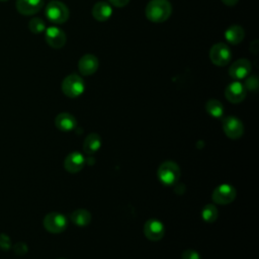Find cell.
Returning <instances> with one entry per match:
<instances>
[{"label":"cell","mask_w":259,"mask_h":259,"mask_svg":"<svg viewBox=\"0 0 259 259\" xmlns=\"http://www.w3.org/2000/svg\"><path fill=\"white\" fill-rule=\"evenodd\" d=\"M172 12V5L168 0H151L145 9L146 17L154 23L166 21Z\"/></svg>","instance_id":"obj_1"},{"label":"cell","mask_w":259,"mask_h":259,"mask_svg":"<svg viewBox=\"0 0 259 259\" xmlns=\"http://www.w3.org/2000/svg\"><path fill=\"white\" fill-rule=\"evenodd\" d=\"M47 18L54 24L65 23L70 16V11L63 2L52 0L48 3L45 10Z\"/></svg>","instance_id":"obj_2"},{"label":"cell","mask_w":259,"mask_h":259,"mask_svg":"<svg viewBox=\"0 0 259 259\" xmlns=\"http://www.w3.org/2000/svg\"><path fill=\"white\" fill-rule=\"evenodd\" d=\"M61 87L63 93L66 96L70 98H76L84 92L85 83L81 76L77 74H70L63 80Z\"/></svg>","instance_id":"obj_3"},{"label":"cell","mask_w":259,"mask_h":259,"mask_svg":"<svg viewBox=\"0 0 259 259\" xmlns=\"http://www.w3.org/2000/svg\"><path fill=\"white\" fill-rule=\"evenodd\" d=\"M158 177L163 184H174L180 177L179 166L173 161L163 162L158 169Z\"/></svg>","instance_id":"obj_4"},{"label":"cell","mask_w":259,"mask_h":259,"mask_svg":"<svg viewBox=\"0 0 259 259\" xmlns=\"http://www.w3.org/2000/svg\"><path fill=\"white\" fill-rule=\"evenodd\" d=\"M232 59V52L230 48L224 42L213 45L209 50V60L218 67L227 66Z\"/></svg>","instance_id":"obj_5"},{"label":"cell","mask_w":259,"mask_h":259,"mask_svg":"<svg viewBox=\"0 0 259 259\" xmlns=\"http://www.w3.org/2000/svg\"><path fill=\"white\" fill-rule=\"evenodd\" d=\"M67 219L60 212H50L44 219L45 229L53 234H59L66 230Z\"/></svg>","instance_id":"obj_6"},{"label":"cell","mask_w":259,"mask_h":259,"mask_svg":"<svg viewBox=\"0 0 259 259\" xmlns=\"http://www.w3.org/2000/svg\"><path fill=\"white\" fill-rule=\"evenodd\" d=\"M45 39L53 49H61L65 46L67 36L64 30L57 26L47 27L45 30Z\"/></svg>","instance_id":"obj_7"},{"label":"cell","mask_w":259,"mask_h":259,"mask_svg":"<svg viewBox=\"0 0 259 259\" xmlns=\"http://www.w3.org/2000/svg\"><path fill=\"white\" fill-rule=\"evenodd\" d=\"M223 128L227 137L236 140L243 136L244 125L236 116H227L223 120Z\"/></svg>","instance_id":"obj_8"},{"label":"cell","mask_w":259,"mask_h":259,"mask_svg":"<svg viewBox=\"0 0 259 259\" xmlns=\"http://www.w3.org/2000/svg\"><path fill=\"white\" fill-rule=\"evenodd\" d=\"M251 63L247 59H239L231 65L229 69V75L234 80L240 81L248 77L249 74L251 73Z\"/></svg>","instance_id":"obj_9"},{"label":"cell","mask_w":259,"mask_h":259,"mask_svg":"<svg viewBox=\"0 0 259 259\" xmlns=\"http://www.w3.org/2000/svg\"><path fill=\"white\" fill-rule=\"evenodd\" d=\"M236 198V189L230 184H222L212 192V200L219 204H227Z\"/></svg>","instance_id":"obj_10"},{"label":"cell","mask_w":259,"mask_h":259,"mask_svg":"<svg viewBox=\"0 0 259 259\" xmlns=\"http://www.w3.org/2000/svg\"><path fill=\"white\" fill-rule=\"evenodd\" d=\"M247 90L243 83L240 81H234L230 83L225 90L226 98L232 103H240L246 97Z\"/></svg>","instance_id":"obj_11"},{"label":"cell","mask_w":259,"mask_h":259,"mask_svg":"<svg viewBox=\"0 0 259 259\" xmlns=\"http://www.w3.org/2000/svg\"><path fill=\"white\" fill-rule=\"evenodd\" d=\"M99 66V61L96 56L92 54H86L82 56L78 61V70L83 76L93 75Z\"/></svg>","instance_id":"obj_12"},{"label":"cell","mask_w":259,"mask_h":259,"mask_svg":"<svg viewBox=\"0 0 259 259\" xmlns=\"http://www.w3.org/2000/svg\"><path fill=\"white\" fill-rule=\"evenodd\" d=\"M144 234L151 241H159L164 236V226L158 220H149L144 226Z\"/></svg>","instance_id":"obj_13"},{"label":"cell","mask_w":259,"mask_h":259,"mask_svg":"<svg viewBox=\"0 0 259 259\" xmlns=\"http://www.w3.org/2000/svg\"><path fill=\"white\" fill-rule=\"evenodd\" d=\"M17 11L22 15H33L44 6V0H16Z\"/></svg>","instance_id":"obj_14"},{"label":"cell","mask_w":259,"mask_h":259,"mask_svg":"<svg viewBox=\"0 0 259 259\" xmlns=\"http://www.w3.org/2000/svg\"><path fill=\"white\" fill-rule=\"evenodd\" d=\"M85 165V158L79 152L69 154L64 160V168L70 173L79 172Z\"/></svg>","instance_id":"obj_15"},{"label":"cell","mask_w":259,"mask_h":259,"mask_svg":"<svg viewBox=\"0 0 259 259\" xmlns=\"http://www.w3.org/2000/svg\"><path fill=\"white\" fill-rule=\"evenodd\" d=\"M55 124L57 128L62 132H70L77 125V120L74 115L69 112H61L55 118Z\"/></svg>","instance_id":"obj_16"},{"label":"cell","mask_w":259,"mask_h":259,"mask_svg":"<svg viewBox=\"0 0 259 259\" xmlns=\"http://www.w3.org/2000/svg\"><path fill=\"white\" fill-rule=\"evenodd\" d=\"M112 14L111 5L105 1H99L94 4L92 8V16L97 21L103 22L110 18Z\"/></svg>","instance_id":"obj_17"},{"label":"cell","mask_w":259,"mask_h":259,"mask_svg":"<svg viewBox=\"0 0 259 259\" xmlns=\"http://www.w3.org/2000/svg\"><path fill=\"white\" fill-rule=\"evenodd\" d=\"M245 37V30L238 24H232L225 31V38L231 45L240 44Z\"/></svg>","instance_id":"obj_18"},{"label":"cell","mask_w":259,"mask_h":259,"mask_svg":"<svg viewBox=\"0 0 259 259\" xmlns=\"http://www.w3.org/2000/svg\"><path fill=\"white\" fill-rule=\"evenodd\" d=\"M101 147V139L98 134L92 133L88 135L83 144V150L86 154L91 155L97 152Z\"/></svg>","instance_id":"obj_19"},{"label":"cell","mask_w":259,"mask_h":259,"mask_svg":"<svg viewBox=\"0 0 259 259\" xmlns=\"http://www.w3.org/2000/svg\"><path fill=\"white\" fill-rule=\"evenodd\" d=\"M71 220L75 225H77L79 227H84V226H87L90 224L91 214L88 210H86L84 208H78L72 212Z\"/></svg>","instance_id":"obj_20"},{"label":"cell","mask_w":259,"mask_h":259,"mask_svg":"<svg viewBox=\"0 0 259 259\" xmlns=\"http://www.w3.org/2000/svg\"><path fill=\"white\" fill-rule=\"evenodd\" d=\"M205 109L207 113L214 118L222 117L224 114V106L222 102L217 99H209L205 104Z\"/></svg>","instance_id":"obj_21"},{"label":"cell","mask_w":259,"mask_h":259,"mask_svg":"<svg viewBox=\"0 0 259 259\" xmlns=\"http://www.w3.org/2000/svg\"><path fill=\"white\" fill-rule=\"evenodd\" d=\"M201 217L206 223H213L218 218V209L213 204H206L201 210Z\"/></svg>","instance_id":"obj_22"},{"label":"cell","mask_w":259,"mask_h":259,"mask_svg":"<svg viewBox=\"0 0 259 259\" xmlns=\"http://www.w3.org/2000/svg\"><path fill=\"white\" fill-rule=\"evenodd\" d=\"M28 28L29 30L34 33V34H38L41 32H45L46 30V23L45 21L39 18V17H32L29 22H28Z\"/></svg>","instance_id":"obj_23"},{"label":"cell","mask_w":259,"mask_h":259,"mask_svg":"<svg viewBox=\"0 0 259 259\" xmlns=\"http://www.w3.org/2000/svg\"><path fill=\"white\" fill-rule=\"evenodd\" d=\"M11 247H12V243H11L9 236L4 233H1L0 234V249L7 251V250L11 249Z\"/></svg>","instance_id":"obj_24"},{"label":"cell","mask_w":259,"mask_h":259,"mask_svg":"<svg viewBox=\"0 0 259 259\" xmlns=\"http://www.w3.org/2000/svg\"><path fill=\"white\" fill-rule=\"evenodd\" d=\"M246 90H256L258 88V79L256 76H250L246 79L244 84Z\"/></svg>","instance_id":"obj_25"},{"label":"cell","mask_w":259,"mask_h":259,"mask_svg":"<svg viewBox=\"0 0 259 259\" xmlns=\"http://www.w3.org/2000/svg\"><path fill=\"white\" fill-rule=\"evenodd\" d=\"M182 259H200V256L195 250L187 249L182 253Z\"/></svg>","instance_id":"obj_26"},{"label":"cell","mask_w":259,"mask_h":259,"mask_svg":"<svg viewBox=\"0 0 259 259\" xmlns=\"http://www.w3.org/2000/svg\"><path fill=\"white\" fill-rule=\"evenodd\" d=\"M13 250L17 255H24L27 252V246L24 243L20 242L13 246Z\"/></svg>","instance_id":"obj_27"},{"label":"cell","mask_w":259,"mask_h":259,"mask_svg":"<svg viewBox=\"0 0 259 259\" xmlns=\"http://www.w3.org/2000/svg\"><path fill=\"white\" fill-rule=\"evenodd\" d=\"M110 5H113L114 7H117V8H121V7H124L128 4L130 0H108Z\"/></svg>","instance_id":"obj_28"},{"label":"cell","mask_w":259,"mask_h":259,"mask_svg":"<svg viewBox=\"0 0 259 259\" xmlns=\"http://www.w3.org/2000/svg\"><path fill=\"white\" fill-rule=\"evenodd\" d=\"M250 51H252L254 54H257L258 51V40L255 39L251 45H250Z\"/></svg>","instance_id":"obj_29"},{"label":"cell","mask_w":259,"mask_h":259,"mask_svg":"<svg viewBox=\"0 0 259 259\" xmlns=\"http://www.w3.org/2000/svg\"><path fill=\"white\" fill-rule=\"evenodd\" d=\"M222 2L227 6H234L239 2V0H222Z\"/></svg>","instance_id":"obj_30"},{"label":"cell","mask_w":259,"mask_h":259,"mask_svg":"<svg viewBox=\"0 0 259 259\" xmlns=\"http://www.w3.org/2000/svg\"><path fill=\"white\" fill-rule=\"evenodd\" d=\"M6 1H8V0H0V2H6Z\"/></svg>","instance_id":"obj_31"},{"label":"cell","mask_w":259,"mask_h":259,"mask_svg":"<svg viewBox=\"0 0 259 259\" xmlns=\"http://www.w3.org/2000/svg\"><path fill=\"white\" fill-rule=\"evenodd\" d=\"M61 259H65V258H61Z\"/></svg>","instance_id":"obj_32"}]
</instances>
